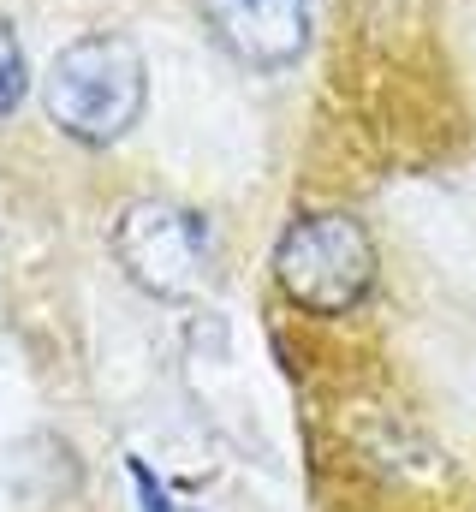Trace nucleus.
Returning <instances> with one entry per match:
<instances>
[{
	"label": "nucleus",
	"instance_id": "obj_1",
	"mask_svg": "<svg viewBox=\"0 0 476 512\" xmlns=\"http://www.w3.org/2000/svg\"><path fill=\"white\" fill-rule=\"evenodd\" d=\"M42 108L48 120L84 149H108L143 120L149 108V66L143 48L119 30L72 36L48 72H42Z\"/></svg>",
	"mask_w": 476,
	"mask_h": 512
},
{
	"label": "nucleus",
	"instance_id": "obj_2",
	"mask_svg": "<svg viewBox=\"0 0 476 512\" xmlns=\"http://www.w3.org/2000/svg\"><path fill=\"white\" fill-rule=\"evenodd\" d=\"M375 274H381L375 239L346 209L304 215L274 245V286L304 316H352L375 292Z\"/></svg>",
	"mask_w": 476,
	"mask_h": 512
},
{
	"label": "nucleus",
	"instance_id": "obj_3",
	"mask_svg": "<svg viewBox=\"0 0 476 512\" xmlns=\"http://www.w3.org/2000/svg\"><path fill=\"white\" fill-rule=\"evenodd\" d=\"M114 262L149 298H191L209 280V221L167 197H137L114 221Z\"/></svg>",
	"mask_w": 476,
	"mask_h": 512
},
{
	"label": "nucleus",
	"instance_id": "obj_4",
	"mask_svg": "<svg viewBox=\"0 0 476 512\" xmlns=\"http://www.w3.org/2000/svg\"><path fill=\"white\" fill-rule=\"evenodd\" d=\"M203 24L250 72H286L310 48L304 0H203Z\"/></svg>",
	"mask_w": 476,
	"mask_h": 512
},
{
	"label": "nucleus",
	"instance_id": "obj_5",
	"mask_svg": "<svg viewBox=\"0 0 476 512\" xmlns=\"http://www.w3.org/2000/svg\"><path fill=\"white\" fill-rule=\"evenodd\" d=\"M24 90H30V60H24V42H18L12 18L0 12V120H12L24 108Z\"/></svg>",
	"mask_w": 476,
	"mask_h": 512
},
{
	"label": "nucleus",
	"instance_id": "obj_6",
	"mask_svg": "<svg viewBox=\"0 0 476 512\" xmlns=\"http://www.w3.org/2000/svg\"><path fill=\"white\" fill-rule=\"evenodd\" d=\"M131 489H137V512H173L167 489L149 477V465H143V459H131Z\"/></svg>",
	"mask_w": 476,
	"mask_h": 512
}]
</instances>
